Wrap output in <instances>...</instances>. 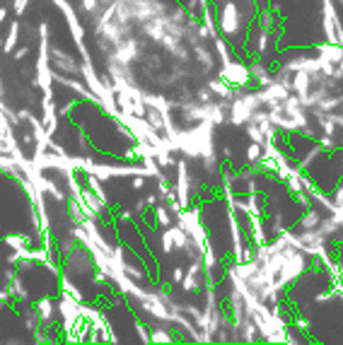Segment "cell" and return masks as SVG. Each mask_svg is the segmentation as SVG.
Instances as JSON below:
<instances>
[{"instance_id": "cell-1", "label": "cell", "mask_w": 343, "mask_h": 345, "mask_svg": "<svg viewBox=\"0 0 343 345\" xmlns=\"http://www.w3.org/2000/svg\"><path fill=\"white\" fill-rule=\"evenodd\" d=\"M244 160H247V164L259 166L261 160H263V145H261V142H254V140H249L247 150H244Z\"/></svg>"}, {"instance_id": "cell-2", "label": "cell", "mask_w": 343, "mask_h": 345, "mask_svg": "<svg viewBox=\"0 0 343 345\" xmlns=\"http://www.w3.org/2000/svg\"><path fill=\"white\" fill-rule=\"evenodd\" d=\"M22 24L20 22H13L10 24V32H8V36H5V42H3V51L5 54H13L15 48H17V39H20V34H22Z\"/></svg>"}, {"instance_id": "cell-3", "label": "cell", "mask_w": 343, "mask_h": 345, "mask_svg": "<svg viewBox=\"0 0 343 345\" xmlns=\"http://www.w3.org/2000/svg\"><path fill=\"white\" fill-rule=\"evenodd\" d=\"M29 51H32L29 46H20V48H15V51H13L15 60H25V58H27V56H29Z\"/></svg>"}, {"instance_id": "cell-4", "label": "cell", "mask_w": 343, "mask_h": 345, "mask_svg": "<svg viewBox=\"0 0 343 345\" xmlns=\"http://www.w3.org/2000/svg\"><path fill=\"white\" fill-rule=\"evenodd\" d=\"M83 10H85V12H95V10H97V0H83Z\"/></svg>"}]
</instances>
